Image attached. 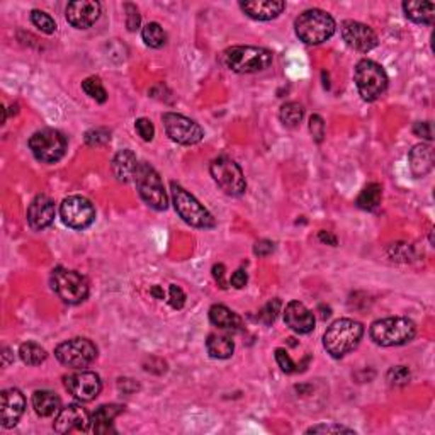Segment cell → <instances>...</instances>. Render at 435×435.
<instances>
[{
	"label": "cell",
	"instance_id": "1f68e13d",
	"mask_svg": "<svg viewBox=\"0 0 435 435\" xmlns=\"http://www.w3.org/2000/svg\"><path fill=\"white\" fill-rule=\"evenodd\" d=\"M143 41L150 48H162L167 41V35L158 23H149L141 31Z\"/></svg>",
	"mask_w": 435,
	"mask_h": 435
},
{
	"label": "cell",
	"instance_id": "cb8c5ba5",
	"mask_svg": "<svg viewBox=\"0 0 435 435\" xmlns=\"http://www.w3.org/2000/svg\"><path fill=\"white\" fill-rule=\"evenodd\" d=\"M33 408L40 417L48 418L58 415V412L62 410V400L57 393L48 391V390H41L36 391L33 395Z\"/></svg>",
	"mask_w": 435,
	"mask_h": 435
},
{
	"label": "cell",
	"instance_id": "ba28073f",
	"mask_svg": "<svg viewBox=\"0 0 435 435\" xmlns=\"http://www.w3.org/2000/svg\"><path fill=\"white\" fill-rule=\"evenodd\" d=\"M52 287L62 301L79 305L88 296V281L77 270L57 267L52 274Z\"/></svg>",
	"mask_w": 435,
	"mask_h": 435
},
{
	"label": "cell",
	"instance_id": "4316f807",
	"mask_svg": "<svg viewBox=\"0 0 435 435\" xmlns=\"http://www.w3.org/2000/svg\"><path fill=\"white\" fill-rule=\"evenodd\" d=\"M209 322L214 327L223 328V330H238L242 327V318L231 311L230 308L223 305H214L209 308Z\"/></svg>",
	"mask_w": 435,
	"mask_h": 435
},
{
	"label": "cell",
	"instance_id": "d4e9b609",
	"mask_svg": "<svg viewBox=\"0 0 435 435\" xmlns=\"http://www.w3.org/2000/svg\"><path fill=\"white\" fill-rule=\"evenodd\" d=\"M121 405H103L95 410V413L92 415V430L95 434H108L112 432V420L122 412Z\"/></svg>",
	"mask_w": 435,
	"mask_h": 435
},
{
	"label": "cell",
	"instance_id": "bcb514c9",
	"mask_svg": "<svg viewBox=\"0 0 435 435\" xmlns=\"http://www.w3.org/2000/svg\"><path fill=\"white\" fill-rule=\"evenodd\" d=\"M274 252V243L270 240H259L253 247V253L259 257H267Z\"/></svg>",
	"mask_w": 435,
	"mask_h": 435
},
{
	"label": "cell",
	"instance_id": "816d5d0a",
	"mask_svg": "<svg viewBox=\"0 0 435 435\" xmlns=\"http://www.w3.org/2000/svg\"><path fill=\"white\" fill-rule=\"evenodd\" d=\"M151 294H153L157 299H163L166 298V293H163V289L160 286H153L151 287Z\"/></svg>",
	"mask_w": 435,
	"mask_h": 435
},
{
	"label": "cell",
	"instance_id": "f6af8a7d",
	"mask_svg": "<svg viewBox=\"0 0 435 435\" xmlns=\"http://www.w3.org/2000/svg\"><path fill=\"white\" fill-rule=\"evenodd\" d=\"M413 133H415V137H420V138H425V139H432L434 134H432V122L430 121H420V122H415L413 124Z\"/></svg>",
	"mask_w": 435,
	"mask_h": 435
},
{
	"label": "cell",
	"instance_id": "52a82bcc",
	"mask_svg": "<svg viewBox=\"0 0 435 435\" xmlns=\"http://www.w3.org/2000/svg\"><path fill=\"white\" fill-rule=\"evenodd\" d=\"M134 182H137L138 192L141 199L157 211H166L168 206V197L163 187L162 179L158 172L155 170L150 163L139 162L137 174H134Z\"/></svg>",
	"mask_w": 435,
	"mask_h": 435
},
{
	"label": "cell",
	"instance_id": "7dc6e473",
	"mask_svg": "<svg viewBox=\"0 0 435 435\" xmlns=\"http://www.w3.org/2000/svg\"><path fill=\"white\" fill-rule=\"evenodd\" d=\"M247 282H248V276L243 269L236 270V272H233V276H231V279H230V284L236 287V289H243V287L247 286Z\"/></svg>",
	"mask_w": 435,
	"mask_h": 435
},
{
	"label": "cell",
	"instance_id": "ac0fdd59",
	"mask_svg": "<svg viewBox=\"0 0 435 435\" xmlns=\"http://www.w3.org/2000/svg\"><path fill=\"white\" fill-rule=\"evenodd\" d=\"M66 21L77 29L94 26L100 16V4L95 0H77L66 6Z\"/></svg>",
	"mask_w": 435,
	"mask_h": 435
},
{
	"label": "cell",
	"instance_id": "2e32d148",
	"mask_svg": "<svg viewBox=\"0 0 435 435\" xmlns=\"http://www.w3.org/2000/svg\"><path fill=\"white\" fill-rule=\"evenodd\" d=\"M92 424V418L88 415L86 408L80 405H69L62 408L54 418L53 429L58 434H70V432H86Z\"/></svg>",
	"mask_w": 435,
	"mask_h": 435
},
{
	"label": "cell",
	"instance_id": "4fadbf2b",
	"mask_svg": "<svg viewBox=\"0 0 435 435\" xmlns=\"http://www.w3.org/2000/svg\"><path fill=\"white\" fill-rule=\"evenodd\" d=\"M162 121L167 137L172 141L179 143V145H196L204 137V131H202L201 126L196 121L182 116V114L166 112L162 116Z\"/></svg>",
	"mask_w": 435,
	"mask_h": 435
},
{
	"label": "cell",
	"instance_id": "ab89813d",
	"mask_svg": "<svg viewBox=\"0 0 435 435\" xmlns=\"http://www.w3.org/2000/svg\"><path fill=\"white\" fill-rule=\"evenodd\" d=\"M124 11H126V28L128 31H137L141 24V16H139L138 7L133 6V4H124Z\"/></svg>",
	"mask_w": 435,
	"mask_h": 435
},
{
	"label": "cell",
	"instance_id": "277c9868",
	"mask_svg": "<svg viewBox=\"0 0 435 435\" xmlns=\"http://www.w3.org/2000/svg\"><path fill=\"white\" fill-rule=\"evenodd\" d=\"M272 53L259 46H231L223 53V63L235 74H257L272 65Z\"/></svg>",
	"mask_w": 435,
	"mask_h": 435
},
{
	"label": "cell",
	"instance_id": "4dcf8cb0",
	"mask_svg": "<svg viewBox=\"0 0 435 435\" xmlns=\"http://www.w3.org/2000/svg\"><path fill=\"white\" fill-rule=\"evenodd\" d=\"M279 117H281V121L284 122L287 128H296L299 122L303 121V117H305V109L298 103H286L281 105Z\"/></svg>",
	"mask_w": 435,
	"mask_h": 435
},
{
	"label": "cell",
	"instance_id": "30bf717a",
	"mask_svg": "<svg viewBox=\"0 0 435 435\" xmlns=\"http://www.w3.org/2000/svg\"><path fill=\"white\" fill-rule=\"evenodd\" d=\"M209 172L218 187L228 196H242L247 189L245 175L236 162L228 157H218L211 162Z\"/></svg>",
	"mask_w": 435,
	"mask_h": 435
},
{
	"label": "cell",
	"instance_id": "603a6c76",
	"mask_svg": "<svg viewBox=\"0 0 435 435\" xmlns=\"http://www.w3.org/2000/svg\"><path fill=\"white\" fill-rule=\"evenodd\" d=\"M138 158L131 150L117 151L112 160V172L120 182H131L134 180V174L138 170Z\"/></svg>",
	"mask_w": 435,
	"mask_h": 435
},
{
	"label": "cell",
	"instance_id": "ee69618b",
	"mask_svg": "<svg viewBox=\"0 0 435 435\" xmlns=\"http://www.w3.org/2000/svg\"><path fill=\"white\" fill-rule=\"evenodd\" d=\"M168 303H170V306L174 308V310H180V308H184L185 293L180 289L179 286H175V284L170 286V289H168Z\"/></svg>",
	"mask_w": 435,
	"mask_h": 435
},
{
	"label": "cell",
	"instance_id": "9c48e42d",
	"mask_svg": "<svg viewBox=\"0 0 435 435\" xmlns=\"http://www.w3.org/2000/svg\"><path fill=\"white\" fill-rule=\"evenodd\" d=\"M29 149L36 160L43 163H54L63 158L66 151V138L58 129H40L29 138Z\"/></svg>",
	"mask_w": 435,
	"mask_h": 435
},
{
	"label": "cell",
	"instance_id": "7c38bea8",
	"mask_svg": "<svg viewBox=\"0 0 435 435\" xmlns=\"http://www.w3.org/2000/svg\"><path fill=\"white\" fill-rule=\"evenodd\" d=\"M60 216L71 230H86L94 223L95 208L87 197L69 196L60 204Z\"/></svg>",
	"mask_w": 435,
	"mask_h": 435
},
{
	"label": "cell",
	"instance_id": "d6986e66",
	"mask_svg": "<svg viewBox=\"0 0 435 435\" xmlns=\"http://www.w3.org/2000/svg\"><path fill=\"white\" fill-rule=\"evenodd\" d=\"M54 214H57V208H54L53 199L48 196L41 194L36 196L31 201L28 208V223L33 230H45L54 221Z\"/></svg>",
	"mask_w": 435,
	"mask_h": 435
},
{
	"label": "cell",
	"instance_id": "5b68a950",
	"mask_svg": "<svg viewBox=\"0 0 435 435\" xmlns=\"http://www.w3.org/2000/svg\"><path fill=\"white\" fill-rule=\"evenodd\" d=\"M172 201H174V208L180 218L184 219L187 225L194 228H213L216 225L213 214L209 213L204 206L201 204L191 192L185 191L182 185L172 182Z\"/></svg>",
	"mask_w": 435,
	"mask_h": 435
},
{
	"label": "cell",
	"instance_id": "8992f818",
	"mask_svg": "<svg viewBox=\"0 0 435 435\" xmlns=\"http://www.w3.org/2000/svg\"><path fill=\"white\" fill-rule=\"evenodd\" d=\"M356 87L359 94L367 103L379 99L388 88V75L379 63L373 60H361L356 66Z\"/></svg>",
	"mask_w": 435,
	"mask_h": 435
},
{
	"label": "cell",
	"instance_id": "9a60e30c",
	"mask_svg": "<svg viewBox=\"0 0 435 435\" xmlns=\"http://www.w3.org/2000/svg\"><path fill=\"white\" fill-rule=\"evenodd\" d=\"M342 40L349 48L356 52L367 53L378 46V36L367 24L359 23V21H344L340 26Z\"/></svg>",
	"mask_w": 435,
	"mask_h": 435
},
{
	"label": "cell",
	"instance_id": "7bdbcfd3",
	"mask_svg": "<svg viewBox=\"0 0 435 435\" xmlns=\"http://www.w3.org/2000/svg\"><path fill=\"white\" fill-rule=\"evenodd\" d=\"M310 133L316 143H322L325 137V121L322 116L318 114H313L310 117Z\"/></svg>",
	"mask_w": 435,
	"mask_h": 435
},
{
	"label": "cell",
	"instance_id": "6da1fadb",
	"mask_svg": "<svg viewBox=\"0 0 435 435\" xmlns=\"http://www.w3.org/2000/svg\"><path fill=\"white\" fill-rule=\"evenodd\" d=\"M364 335L362 323L350 318L335 320L323 335V347L333 359H340L352 352Z\"/></svg>",
	"mask_w": 435,
	"mask_h": 435
},
{
	"label": "cell",
	"instance_id": "f1b7e54d",
	"mask_svg": "<svg viewBox=\"0 0 435 435\" xmlns=\"http://www.w3.org/2000/svg\"><path fill=\"white\" fill-rule=\"evenodd\" d=\"M383 187L379 184H367L357 197V206L364 211H374L381 204Z\"/></svg>",
	"mask_w": 435,
	"mask_h": 435
},
{
	"label": "cell",
	"instance_id": "83f0119b",
	"mask_svg": "<svg viewBox=\"0 0 435 435\" xmlns=\"http://www.w3.org/2000/svg\"><path fill=\"white\" fill-rule=\"evenodd\" d=\"M206 349H208V354L213 359H228L233 356L235 344L230 337L213 333L206 340Z\"/></svg>",
	"mask_w": 435,
	"mask_h": 435
},
{
	"label": "cell",
	"instance_id": "681fc988",
	"mask_svg": "<svg viewBox=\"0 0 435 435\" xmlns=\"http://www.w3.org/2000/svg\"><path fill=\"white\" fill-rule=\"evenodd\" d=\"M225 272H226V269H225V265H223V264H216L213 267V277H214V281L218 282V286L221 287V289H226Z\"/></svg>",
	"mask_w": 435,
	"mask_h": 435
},
{
	"label": "cell",
	"instance_id": "f5cc1de1",
	"mask_svg": "<svg viewBox=\"0 0 435 435\" xmlns=\"http://www.w3.org/2000/svg\"><path fill=\"white\" fill-rule=\"evenodd\" d=\"M11 350L9 349H4V354H2V357H4V366H9V362H11Z\"/></svg>",
	"mask_w": 435,
	"mask_h": 435
},
{
	"label": "cell",
	"instance_id": "44dd1931",
	"mask_svg": "<svg viewBox=\"0 0 435 435\" xmlns=\"http://www.w3.org/2000/svg\"><path fill=\"white\" fill-rule=\"evenodd\" d=\"M240 9L255 21H272L282 14L286 4L282 0H252L240 4Z\"/></svg>",
	"mask_w": 435,
	"mask_h": 435
},
{
	"label": "cell",
	"instance_id": "8d00e7d4",
	"mask_svg": "<svg viewBox=\"0 0 435 435\" xmlns=\"http://www.w3.org/2000/svg\"><path fill=\"white\" fill-rule=\"evenodd\" d=\"M306 434H356V430L339 424H318L310 427Z\"/></svg>",
	"mask_w": 435,
	"mask_h": 435
},
{
	"label": "cell",
	"instance_id": "74e56055",
	"mask_svg": "<svg viewBox=\"0 0 435 435\" xmlns=\"http://www.w3.org/2000/svg\"><path fill=\"white\" fill-rule=\"evenodd\" d=\"M279 310H281V301H279V299H272V301H269L267 305L264 306V310L260 311L259 320L265 325H272L276 322Z\"/></svg>",
	"mask_w": 435,
	"mask_h": 435
},
{
	"label": "cell",
	"instance_id": "f35d334b",
	"mask_svg": "<svg viewBox=\"0 0 435 435\" xmlns=\"http://www.w3.org/2000/svg\"><path fill=\"white\" fill-rule=\"evenodd\" d=\"M134 128H137L138 134L141 137V139H145V141H151V139H153L155 126L149 117H139V120L134 122Z\"/></svg>",
	"mask_w": 435,
	"mask_h": 435
},
{
	"label": "cell",
	"instance_id": "b9f144b4",
	"mask_svg": "<svg viewBox=\"0 0 435 435\" xmlns=\"http://www.w3.org/2000/svg\"><path fill=\"white\" fill-rule=\"evenodd\" d=\"M390 252H391L393 260L408 262L410 259H413V248L407 243H393Z\"/></svg>",
	"mask_w": 435,
	"mask_h": 435
},
{
	"label": "cell",
	"instance_id": "d6a6232c",
	"mask_svg": "<svg viewBox=\"0 0 435 435\" xmlns=\"http://www.w3.org/2000/svg\"><path fill=\"white\" fill-rule=\"evenodd\" d=\"M82 88L88 97H92V99L97 100L99 104H104L105 100H108V92H105L100 79H97V77L86 79L82 82Z\"/></svg>",
	"mask_w": 435,
	"mask_h": 435
},
{
	"label": "cell",
	"instance_id": "d590c367",
	"mask_svg": "<svg viewBox=\"0 0 435 435\" xmlns=\"http://www.w3.org/2000/svg\"><path fill=\"white\" fill-rule=\"evenodd\" d=\"M111 141V131L105 128H94L86 133V143L88 146H104Z\"/></svg>",
	"mask_w": 435,
	"mask_h": 435
},
{
	"label": "cell",
	"instance_id": "836d02e7",
	"mask_svg": "<svg viewBox=\"0 0 435 435\" xmlns=\"http://www.w3.org/2000/svg\"><path fill=\"white\" fill-rule=\"evenodd\" d=\"M31 23L35 24L41 33H45V35H53V33L57 31V23H54V19L43 11H37V9L33 11Z\"/></svg>",
	"mask_w": 435,
	"mask_h": 435
},
{
	"label": "cell",
	"instance_id": "c3c4849f",
	"mask_svg": "<svg viewBox=\"0 0 435 435\" xmlns=\"http://www.w3.org/2000/svg\"><path fill=\"white\" fill-rule=\"evenodd\" d=\"M117 388H120V391L124 393V395H131V393L139 390V384L137 381H133V379L122 378L117 381Z\"/></svg>",
	"mask_w": 435,
	"mask_h": 435
},
{
	"label": "cell",
	"instance_id": "3957f363",
	"mask_svg": "<svg viewBox=\"0 0 435 435\" xmlns=\"http://www.w3.org/2000/svg\"><path fill=\"white\" fill-rule=\"evenodd\" d=\"M335 19L322 9H310L298 16L294 21L296 36L306 45H322L335 33Z\"/></svg>",
	"mask_w": 435,
	"mask_h": 435
},
{
	"label": "cell",
	"instance_id": "f907efd6",
	"mask_svg": "<svg viewBox=\"0 0 435 435\" xmlns=\"http://www.w3.org/2000/svg\"><path fill=\"white\" fill-rule=\"evenodd\" d=\"M318 238H320V242L332 245V247H335V245H337V236L332 235L330 231H320Z\"/></svg>",
	"mask_w": 435,
	"mask_h": 435
},
{
	"label": "cell",
	"instance_id": "5bb4252c",
	"mask_svg": "<svg viewBox=\"0 0 435 435\" xmlns=\"http://www.w3.org/2000/svg\"><path fill=\"white\" fill-rule=\"evenodd\" d=\"M65 388L74 398L80 401H92L103 391V381L99 374L91 373V371L80 369L79 373H74L65 378Z\"/></svg>",
	"mask_w": 435,
	"mask_h": 435
},
{
	"label": "cell",
	"instance_id": "f546056e",
	"mask_svg": "<svg viewBox=\"0 0 435 435\" xmlns=\"http://www.w3.org/2000/svg\"><path fill=\"white\" fill-rule=\"evenodd\" d=\"M46 350L37 345L36 342H24L19 347V357L24 364L28 366H40L46 361Z\"/></svg>",
	"mask_w": 435,
	"mask_h": 435
},
{
	"label": "cell",
	"instance_id": "7402d4cb",
	"mask_svg": "<svg viewBox=\"0 0 435 435\" xmlns=\"http://www.w3.org/2000/svg\"><path fill=\"white\" fill-rule=\"evenodd\" d=\"M410 170L415 177H425L434 168V149L427 143L415 145L408 153Z\"/></svg>",
	"mask_w": 435,
	"mask_h": 435
},
{
	"label": "cell",
	"instance_id": "e0dca14e",
	"mask_svg": "<svg viewBox=\"0 0 435 435\" xmlns=\"http://www.w3.org/2000/svg\"><path fill=\"white\" fill-rule=\"evenodd\" d=\"M26 410V398L19 390L9 388L0 393V424L4 429H12L18 425Z\"/></svg>",
	"mask_w": 435,
	"mask_h": 435
},
{
	"label": "cell",
	"instance_id": "7a4b0ae2",
	"mask_svg": "<svg viewBox=\"0 0 435 435\" xmlns=\"http://www.w3.org/2000/svg\"><path fill=\"white\" fill-rule=\"evenodd\" d=\"M371 339L381 347H398L412 342L417 335V325L405 316H390L376 320L371 325Z\"/></svg>",
	"mask_w": 435,
	"mask_h": 435
},
{
	"label": "cell",
	"instance_id": "484cf974",
	"mask_svg": "<svg viewBox=\"0 0 435 435\" xmlns=\"http://www.w3.org/2000/svg\"><path fill=\"white\" fill-rule=\"evenodd\" d=\"M403 11L405 16L415 24H427V26H430L434 23V2H415V0H410V2H403Z\"/></svg>",
	"mask_w": 435,
	"mask_h": 435
},
{
	"label": "cell",
	"instance_id": "60d3db41",
	"mask_svg": "<svg viewBox=\"0 0 435 435\" xmlns=\"http://www.w3.org/2000/svg\"><path fill=\"white\" fill-rule=\"evenodd\" d=\"M276 361H277L279 367L282 369V373H286V374L296 373V364H294V361L291 359V356L286 352L284 349H276Z\"/></svg>",
	"mask_w": 435,
	"mask_h": 435
},
{
	"label": "cell",
	"instance_id": "e575fe53",
	"mask_svg": "<svg viewBox=\"0 0 435 435\" xmlns=\"http://www.w3.org/2000/svg\"><path fill=\"white\" fill-rule=\"evenodd\" d=\"M386 379H388V384H390V386L400 388V386H405V384L410 383V379H412V373H410L408 367L396 366V367H391V369L388 371Z\"/></svg>",
	"mask_w": 435,
	"mask_h": 435
},
{
	"label": "cell",
	"instance_id": "8fae6325",
	"mask_svg": "<svg viewBox=\"0 0 435 435\" xmlns=\"http://www.w3.org/2000/svg\"><path fill=\"white\" fill-rule=\"evenodd\" d=\"M54 356L63 366L71 369H86L97 359V347L88 339H70L54 349Z\"/></svg>",
	"mask_w": 435,
	"mask_h": 435
},
{
	"label": "cell",
	"instance_id": "ffe728a7",
	"mask_svg": "<svg viewBox=\"0 0 435 435\" xmlns=\"http://www.w3.org/2000/svg\"><path fill=\"white\" fill-rule=\"evenodd\" d=\"M284 322L291 330L299 335H306L315 330V315L299 301H291L286 306Z\"/></svg>",
	"mask_w": 435,
	"mask_h": 435
}]
</instances>
